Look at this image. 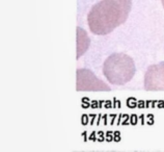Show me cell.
Returning <instances> with one entry per match:
<instances>
[{
  "mask_svg": "<svg viewBox=\"0 0 164 152\" xmlns=\"http://www.w3.org/2000/svg\"><path fill=\"white\" fill-rule=\"evenodd\" d=\"M132 7V0H102L91 7L87 15L90 31L105 35L124 24Z\"/></svg>",
  "mask_w": 164,
  "mask_h": 152,
  "instance_id": "6da1fadb",
  "label": "cell"
},
{
  "mask_svg": "<svg viewBox=\"0 0 164 152\" xmlns=\"http://www.w3.org/2000/svg\"><path fill=\"white\" fill-rule=\"evenodd\" d=\"M134 60L125 53H112L107 57L103 65V74L111 84L124 86L135 75Z\"/></svg>",
  "mask_w": 164,
  "mask_h": 152,
  "instance_id": "7a4b0ae2",
  "label": "cell"
},
{
  "mask_svg": "<svg viewBox=\"0 0 164 152\" xmlns=\"http://www.w3.org/2000/svg\"><path fill=\"white\" fill-rule=\"evenodd\" d=\"M76 77V90L79 92H109L111 90L106 82L88 69H78Z\"/></svg>",
  "mask_w": 164,
  "mask_h": 152,
  "instance_id": "3957f363",
  "label": "cell"
},
{
  "mask_svg": "<svg viewBox=\"0 0 164 152\" xmlns=\"http://www.w3.org/2000/svg\"><path fill=\"white\" fill-rule=\"evenodd\" d=\"M143 86L147 91H164V62L149 67L145 74Z\"/></svg>",
  "mask_w": 164,
  "mask_h": 152,
  "instance_id": "277c9868",
  "label": "cell"
},
{
  "mask_svg": "<svg viewBox=\"0 0 164 152\" xmlns=\"http://www.w3.org/2000/svg\"><path fill=\"white\" fill-rule=\"evenodd\" d=\"M90 40L87 33L80 27H77V55L76 58L78 60L87 51L89 47Z\"/></svg>",
  "mask_w": 164,
  "mask_h": 152,
  "instance_id": "5b68a950",
  "label": "cell"
},
{
  "mask_svg": "<svg viewBox=\"0 0 164 152\" xmlns=\"http://www.w3.org/2000/svg\"><path fill=\"white\" fill-rule=\"evenodd\" d=\"M161 2H162V5H163V7H164V0H161Z\"/></svg>",
  "mask_w": 164,
  "mask_h": 152,
  "instance_id": "8992f818",
  "label": "cell"
}]
</instances>
